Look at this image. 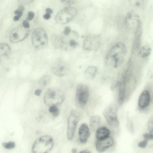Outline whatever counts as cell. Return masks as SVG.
<instances>
[{
	"label": "cell",
	"instance_id": "obj_1",
	"mask_svg": "<svg viewBox=\"0 0 153 153\" xmlns=\"http://www.w3.org/2000/svg\"><path fill=\"white\" fill-rule=\"evenodd\" d=\"M126 52L125 44L122 42H117L107 52L105 57L106 63L114 68L117 67L123 59Z\"/></svg>",
	"mask_w": 153,
	"mask_h": 153
},
{
	"label": "cell",
	"instance_id": "obj_2",
	"mask_svg": "<svg viewBox=\"0 0 153 153\" xmlns=\"http://www.w3.org/2000/svg\"><path fill=\"white\" fill-rule=\"evenodd\" d=\"M53 145L52 137L49 135H44L34 141L32 145V153H49Z\"/></svg>",
	"mask_w": 153,
	"mask_h": 153
},
{
	"label": "cell",
	"instance_id": "obj_3",
	"mask_svg": "<svg viewBox=\"0 0 153 153\" xmlns=\"http://www.w3.org/2000/svg\"><path fill=\"white\" fill-rule=\"evenodd\" d=\"M65 99L62 92L56 88H52L48 89L43 98L44 103L47 106L56 105L61 104Z\"/></svg>",
	"mask_w": 153,
	"mask_h": 153
},
{
	"label": "cell",
	"instance_id": "obj_4",
	"mask_svg": "<svg viewBox=\"0 0 153 153\" xmlns=\"http://www.w3.org/2000/svg\"><path fill=\"white\" fill-rule=\"evenodd\" d=\"M32 45L36 50H39L46 47L48 44V39L45 30L42 27L35 29L31 36Z\"/></svg>",
	"mask_w": 153,
	"mask_h": 153
},
{
	"label": "cell",
	"instance_id": "obj_5",
	"mask_svg": "<svg viewBox=\"0 0 153 153\" xmlns=\"http://www.w3.org/2000/svg\"><path fill=\"white\" fill-rule=\"evenodd\" d=\"M89 95L88 87L86 85L80 84L76 88L75 102L76 106L79 108H83L87 103Z\"/></svg>",
	"mask_w": 153,
	"mask_h": 153
},
{
	"label": "cell",
	"instance_id": "obj_6",
	"mask_svg": "<svg viewBox=\"0 0 153 153\" xmlns=\"http://www.w3.org/2000/svg\"><path fill=\"white\" fill-rule=\"evenodd\" d=\"M77 13L74 7H66L59 11L55 16V20L58 23L65 24L72 20Z\"/></svg>",
	"mask_w": 153,
	"mask_h": 153
},
{
	"label": "cell",
	"instance_id": "obj_7",
	"mask_svg": "<svg viewBox=\"0 0 153 153\" xmlns=\"http://www.w3.org/2000/svg\"><path fill=\"white\" fill-rule=\"evenodd\" d=\"M80 114L78 111L73 110L68 117L67 136L69 140H71L73 138L77 124L80 119Z\"/></svg>",
	"mask_w": 153,
	"mask_h": 153
},
{
	"label": "cell",
	"instance_id": "obj_8",
	"mask_svg": "<svg viewBox=\"0 0 153 153\" xmlns=\"http://www.w3.org/2000/svg\"><path fill=\"white\" fill-rule=\"evenodd\" d=\"M28 32V29L24 27L22 25H19L12 30L10 35V40L13 43L20 42L27 37Z\"/></svg>",
	"mask_w": 153,
	"mask_h": 153
},
{
	"label": "cell",
	"instance_id": "obj_9",
	"mask_svg": "<svg viewBox=\"0 0 153 153\" xmlns=\"http://www.w3.org/2000/svg\"><path fill=\"white\" fill-rule=\"evenodd\" d=\"M100 44V37L98 35L95 34L89 35L84 40L83 48L86 51H96L99 47Z\"/></svg>",
	"mask_w": 153,
	"mask_h": 153
},
{
	"label": "cell",
	"instance_id": "obj_10",
	"mask_svg": "<svg viewBox=\"0 0 153 153\" xmlns=\"http://www.w3.org/2000/svg\"><path fill=\"white\" fill-rule=\"evenodd\" d=\"M125 23L128 29L135 31L137 27L141 24L139 15L134 11H129L126 16Z\"/></svg>",
	"mask_w": 153,
	"mask_h": 153
},
{
	"label": "cell",
	"instance_id": "obj_11",
	"mask_svg": "<svg viewBox=\"0 0 153 153\" xmlns=\"http://www.w3.org/2000/svg\"><path fill=\"white\" fill-rule=\"evenodd\" d=\"M103 115L108 123L113 127H117L120 123L117 119V110L114 107L110 106L103 111Z\"/></svg>",
	"mask_w": 153,
	"mask_h": 153
},
{
	"label": "cell",
	"instance_id": "obj_12",
	"mask_svg": "<svg viewBox=\"0 0 153 153\" xmlns=\"http://www.w3.org/2000/svg\"><path fill=\"white\" fill-rule=\"evenodd\" d=\"M69 68L66 63L63 60L59 59L53 64L52 71L55 75L61 77L66 75L68 72Z\"/></svg>",
	"mask_w": 153,
	"mask_h": 153
},
{
	"label": "cell",
	"instance_id": "obj_13",
	"mask_svg": "<svg viewBox=\"0 0 153 153\" xmlns=\"http://www.w3.org/2000/svg\"><path fill=\"white\" fill-rule=\"evenodd\" d=\"M113 143V138L109 136L102 140H97L95 143V148L98 152L102 153L112 146Z\"/></svg>",
	"mask_w": 153,
	"mask_h": 153
},
{
	"label": "cell",
	"instance_id": "obj_14",
	"mask_svg": "<svg viewBox=\"0 0 153 153\" xmlns=\"http://www.w3.org/2000/svg\"><path fill=\"white\" fill-rule=\"evenodd\" d=\"M78 34L77 32L74 31H71V33L68 35L65 36L62 35L61 37L63 42L66 41V42L63 43V45L67 42L66 43H67L68 45L70 48H75L78 45L76 40L78 38Z\"/></svg>",
	"mask_w": 153,
	"mask_h": 153
},
{
	"label": "cell",
	"instance_id": "obj_15",
	"mask_svg": "<svg viewBox=\"0 0 153 153\" xmlns=\"http://www.w3.org/2000/svg\"><path fill=\"white\" fill-rule=\"evenodd\" d=\"M142 30L141 24L137 27L135 31L134 39L132 49V53L133 54L135 55L138 52L140 46Z\"/></svg>",
	"mask_w": 153,
	"mask_h": 153
},
{
	"label": "cell",
	"instance_id": "obj_16",
	"mask_svg": "<svg viewBox=\"0 0 153 153\" xmlns=\"http://www.w3.org/2000/svg\"><path fill=\"white\" fill-rule=\"evenodd\" d=\"M78 136L80 142L85 143L90 136V132L88 125L85 123L82 124L78 129Z\"/></svg>",
	"mask_w": 153,
	"mask_h": 153
},
{
	"label": "cell",
	"instance_id": "obj_17",
	"mask_svg": "<svg viewBox=\"0 0 153 153\" xmlns=\"http://www.w3.org/2000/svg\"><path fill=\"white\" fill-rule=\"evenodd\" d=\"M127 76V74L125 72L123 75L122 82L119 86L118 104L119 106L123 105L124 100Z\"/></svg>",
	"mask_w": 153,
	"mask_h": 153
},
{
	"label": "cell",
	"instance_id": "obj_18",
	"mask_svg": "<svg viewBox=\"0 0 153 153\" xmlns=\"http://www.w3.org/2000/svg\"><path fill=\"white\" fill-rule=\"evenodd\" d=\"M150 100V95L149 92L147 90L143 91L140 94L138 101V106L141 108L147 107Z\"/></svg>",
	"mask_w": 153,
	"mask_h": 153
},
{
	"label": "cell",
	"instance_id": "obj_19",
	"mask_svg": "<svg viewBox=\"0 0 153 153\" xmlns=\"http://www.w3.org/2000/svg\"><path fill=\"white\" fill-rule=\"evenodd\" d=\"M110 134V131L107 128L102 126L99 127L96 130L95 136L97 140H100L109 137Z\"/></svg>",
	"mask_w": 153,
	"mask_h": 153
},
{
	"label": "cell",
	"instance_id": "obj_20",
	"mask_svg": "<svg viewBox=\"0 0 153 153\" xmlns=\"http://www.w3.org/2000/svg\"><path fill=\"white\" fill-rule=\"evenodd\" d=\"M98 71V69L97 67L94 66H89L85 71V77L87 80H91L96 76Z\"/></svg>",
	"mask_w": 153,
	"mask_h": 153
},
{
	"label": "cell",
	"instance_id": "obj_21",
	"mask_svg": "<svg viewBox=\"0 0 153 153\" xmlns=\"http://www.w3.org/2000/svg\"><path fill=\"white\" fill-rule=\"evenodd\" d=\"M51 41L53 47L56 49H58L63 48V42L61 36L54 34L51 37Z\"/></svg>",
	"mask_w": 153,
	"mask_h": 153
},
{
	"label": "cell",
	"instance_id": "obj_22",
	"mask_svg": "<svg viewBox=\"0 0 153 153\" xmlns=\"http://www.w3.org/2000/svg\"><path fill=\"white\" fill-rule=\"evenodd\" d=\"M101 123V119L98 115L92 116L90 120V126L91 130L93 131H96Z\"/></svg>",
	"mask_w": 153,
	"mask_h": 153
},
{
	"label": "cell",
	"instance_id": "obj_23",
	"mask_svg": "<svg viewBox=\"0 0 153 153\" xmlns=\"http://www.w3.org/2000/svg\"><path fill=\"white\" fill-rule=\"evenodd\" d=\"M11 53V49L9 45L6 43L0 44V58L2 57L8 58Z\"/></svg>",
	"mask_w": 153,
	"mask_h": 153
},
{
	"label": "cell",
	"instance_id": "obj_24",
	"mask_svg": "<svg viewBox=\"0 0 153 153\" xmlns=\"http://www.w3.org/2000/svg\"><path fill=\"white\" fill-rule=\"evenodd\" d=\"M151 50V48L149 46H144L141 49L139 52V55L142 57H146L150 54Z\"/></svg>",
	"mask_w": 153,
	"mask_h": 153
},
{
	"label": "cell",
	"instance_id": "obj_25",
	"mask_svg": "<svg viewBox=\"0 0 153 153\" xmlns=\"http://www.w3.org/2000/svg\"><path fill=\"white\" fill-rule=\"evenodd\" d=\"M51 80V76L49 75H45L39 79V84L42 86H45L50 82Z\"/></svg>",
	"mask_w": 153,
	"mask_h": 153
},
{
	"label": "cell",
	"instance_id": "obj_26",
	"mask_svg": "<svg viewBox=\"0 0 153 153\" xmlns=\"http://www.w3.org/2000/svg\"><path fill=\"white\" fill-rule=\"evenodd\" d=\"M48 110L49 112L54 117L58 116L60 113L59 109L56 105H54L50 106Z\"/></svg>",
	"mask_w": 153,
	"mask_h": 153
},
{
	"label": "cell",
	"instance_id": "obj_27",
	"mask_svg": "<svg viewBox=\"0 0 153 153\" xmlns=\"http://www.w3.org/2000/svg\"><path fill=\"white\" fill-rule=\"evenodd\" d=\"M2 145L4 148L7 149H13L14 148L15 146V143L13 141L4 142L2 143Z\"/></svg>",
	"mask_w": 153,
	"mask_h": 153
},
{
	"label": "cell",
	"instance_id": "obj_28",
	"mask_svg": "<svg viewBox=\"0 0 153 153\" xmlns=\"http://www.w3.org/2000/svg\"><path fill=\"white\" fill-rule=\"evenodd\" d=\"M147 126L149 133L153 134V117L152 116L150 117L148 120Z\"/></svg>",
	"mask_w": 153,
	"mask_h": 153
},
{
	"label": "cell",
	"instance_id": "obj_29",
	"mask_svg": "<svg viewBox=\"0 0 153 153\" xmlns=\"http://www.w3.org/2000/svg\"><path fill=\"white\" fill-rule=\"evenodd\" d=\"M144 140L148 141L149 140H152L153 139V134L150 133H146L143 135Z\"/></svg>",
	"mask_w": 153,
	"mask_h": 153
},
{
	"label": "cell",
	"instance_id": "obj_30",
	"mask_svg": "<svg viewBox=\"0 0 153 153\" xmlns=\"http://www.w3.org/2000/svg\"><path fill=\"white\" fill-rule=\"evenodd\" d=\"M120 84V82L119 81H115L111 85V89L112 91H113L116 88L119 87Z\"/></svg>",
	"mask_w": 153,
	"mask_h": 153
},
{
	"label": "cell",
	"instance_id": "obj_31",
	"mask_svg": "<svg viewBox=\"0 0 153 153\" xmlns=\"http://www.w3.org/2000/svg\"><path fill=\"white\" fill-rule=\"evenodd\" d=\"M148 141L144 140L139 142L138 143V146L141 148H145L147 145Z\"/></svg>",
	"mask_w": 153,
	"mask_h": 153
},
{
	"label": "cell",
	"instance_id": "obj_32",
	"mask_svg": "<svg viewBox=\"0 0 153 153\" xmlns=\"http://www.w3.org/2000/svg\"><path fill=\"white\" fill-rule=\"evenodd\" d=\"M71 28L69 27H66L63 32V35L67 36L69 35L71 32Z\"/></svg>",
	"mask_w": 153,
	"mask_h": 153
},
{
	"label": "cell",
	"instance_id": "obj_33",
	"mask_svg": "<svg viewBox=\"0 0 153 153\" xmlns=\"http://www.w3.org/2000/svg\"><path fill=\"white\" fill-rule=\"evenodd\" d=\"M35 16L34 13L32 11L28 12L27 14V20H31L34 18Z\"/></svg>",
	"mask_w": 153,
	"mask_h": 153
},
{
	"label": "cell",
	"instance_id": "obj_34",
	"mask_svg": "<svg viewBox=\"0 0 153 153\" xmlns=\"http://www.w3.org/2000/svg\"><path fill=\"white\" fill-rule=\"evenodd\" d=\"M22 25L26 29H28L30 25L27 20H25L23 21Z\"/></svg>",
	"mask_w": 153,
	"mask_h": 153
},
{
	"label": "cell",
	"instance_id": "obj_35",
	"mask_svg": "<svg viewBox=\"0 0 153 153\" xmlns=\"http://www.w3.org/2000/svg\"><path fill=\"white\" fill-rule=\"evenodd\" d=\"M23 11L18 9L15 10L14 13L16 15L19 16L21 17L23 14Z\"/></svg>",
	"mask_w": 153,
	"mask_h": 153
},
{
	"label": "cell",
	"instance_id": "obj_36",
	"mask_svg": "<svg viewBox=\"0 0 153 153\" xmlns=\"http://www.w3.org/2000/svg\"><path fill=\"white\" fill-rule=\"evenodd\" d=\"M41 92L42 91L40 89H37L35 91L34 94L36 96H39L40 95Z\"/></svg>",
	"mask_w": 153,
	"mask_h": 153
},
{
	"label": "cell",
	"instance_id": "obj_37",
	"mask_svg": "<svg viewBox=\"0 0 153 153\" xmlns=\"http://www.w3.org/2000/svg\"><path fill=\"white\" fill-rule=\"evenodd\" d=\"M51 17V15L50 14L46 13L43 16V18L46 20H48Z\"/></svg>",
	"mask_w": 153,
	"mask_h": 153
},
{
	"label": "cell",
	"instance_id": "obj_38",
	"mask_svg": "<svg viewBox=\"0 0 153 153\" xmlns=\"http://www.w3.org/2000/svg\"><path fill=\"white\" fill-rule=\"evenodd\" d=\"M62 1L63 2H65L68 4H73L74 3V1L72 0H62Z\"/></svg>",
	"mask_w": 153,
	"mask_h": 153
},
{
	"label": "cell",
	"instance_id": "obj_39",
	"mask_svg": "<svg viewBox=\"0 0 153 153\" xmlns=\"http://www.w3.org/2000/svg\"><path fill=\"white\" fill-rule=\"evenodd\" d=\"M45 11L46 13L50 14L52 13L53 12V11L50 8H47L46 9Z\"/></svg>",
	"mask_w": 153,
	"mask_h": 153
},
{
	"label": "cell",
	"instance_id": "obj_40",
	"mask_svg": "<svg viewBox=\"0 0 153 153\" xmlns=\"http://www.w3.org/2000/svg\"><path fill=\"white\" fill-rule=\"evenodd\" d=\"M21 17L19 16L16 15L13 17V19L15 21H17Z\"/></svg>",
	"mask_w": 153,
	"mask_h": 153
},
{
	"label": "cell",
	"instance_id": "obj_41",
	"mask_svg": "<svg viewBox=\"0 0 153 153\" xmlns=\"http://www.w3.org/2000/svg\"><path fill=\"white\" fill-rule=\"evenodd\" d=\"M79 153H91V152L88 150H85L80 152Z\"/></svg>",
	"mask_w": 153,
	"mask_h": 153
},
{
	"label": "cell",
	"instance_id": "obj_42",
	"mask_svg": "<svg viewBox=\"0 0 153 153\" xmlns=\"http://www.w3.org/2000/svg\"><path fill=\"white\" fill-rule=\"evenodd\" d=\"M72 153H77V149L76 148H73L72 150Z\"/></svg>",
	"mask_w": 153,
	"mask_h": 153
},
{
	"label": "cell",
	"instance_id": "obj_43",
	"mask_svg": "<svg viewBox=\"0 0 153 153\" xmlns=\"http://www.w3.org/2000/svg\"><path fill=\"white\" fill-rule=\"evenodd\" d=\"M1 59L0 58V61H1Z\"/></svg>",
	"mask_w": 153,
	"mask_h": 153
}]
</instances>
